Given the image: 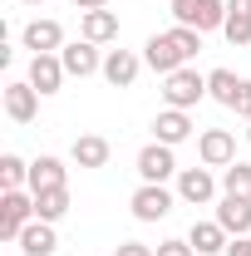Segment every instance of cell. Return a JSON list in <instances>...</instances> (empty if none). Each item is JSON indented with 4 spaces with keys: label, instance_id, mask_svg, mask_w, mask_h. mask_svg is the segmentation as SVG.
Returning a JSON list of instances; mask_svg holds the SVG:
<instances>
[{
    "label": "cell",
    "instance_id": "33",
    "mask_svg": "<svg viewBox=\"0 0 251 256\" xmlns=\"http://www.w3.org/2000/svg\"><path fill=\"white\" fill-rule=\"evenodd\" d=\"M25 5H40V0H25Z\"/></svg>",
    "mask_w": 251,
    "mask_h": 256
},
{
    "label": "cell",
    "instance_id": "16",
    "mask_svg": "<svg viewBox=\"0 0 251 256\" xmlns=\"http://www.w3.org/2000/svg\"><path fill=\"white\" fill-rule=\"evenodd\" d=\"M188 242H192V252L197 256H226V226L212 217V222H192V232H188Z\"/></svg>",
    "mask_w": 251,
    "mask_h": 256
},
{
    "label": "cell",
    "instance_id": "20",
    "mask_svg": "<svg viewBox=\"0 0 251 256\" xmlns=\"http://www.w3.org/2000/svg\"><path fill=\"white\" fill-rule=\"evenodd\" d=\"M79 30H84V40H94V44H108V40H118V15L114 10H84Z\"/></svg>",
    "mask_w": 251,
    "mask_h": 256
},
{
    "label": "cell",
    "instance_id": "32",
    "mask_svg": "<svg viewBox=\"0 0 251 256\" xmlns=\"http://www.w3.org/2000/svg\"><path fill=\"white\" fill-rule=\"evenodd\" d=\"M79 10H108V0H74Z\"/></svg>",
    "mask_w": 251,
    "mask_h": 256
},
{
    "label": "cell",
    "instance_id": "17",
    "mask_svg": "<svg viewBox=\"0 0 251 256\" xmlns=\"http://www.w3.org/2000/svg\"><path fill=\"white\" fill-rule=\"evenodd\" d=\"M15 246H20L25 256H54V252H60L54 222H40V217H34V222L25 226V232H20V242H15Z\"/></svg>",
    "mask_w": 251,
    "mask_h": 256
},
{
    "label": "cell",
    "instance_id": "19",
    "mask_svg": "<svg viewBox=\"0 0 251 256\" xmlns=\"http://www.w3.org/2000/svg\"><path fill=\"white\" fill-rule=\"evenodd\" d=\"M64 178H69V168H64L60 158H50V153L30 162V192H44V188H69Z\"/></svg>",
    "mask_w": 251,
    "mask_h": 256
},
{
    "label": "cell",
    "instance_id": "6",
    "mask_svg": "<svg viewBox=\"0 0 251 256\" xmlns=\"http://www.w3.org/2000/svg\"><path fill=\"white\" fill-rule=\"evenodd\" d=\"M64 60V74L69 79H89V74H104V54H98L94 40H74V44H64L60 50Z\"/></svg>",
    "mask_w": 251,
    "mask_h": 256
},
{
    "label": "cell",
    "instance_id": "34",
    "mask_svg": "<svg viewBox=\"0 0 251 256\" xmlns=\"http://www.w3.org/2000/svg\"><path fill=\"white\" fill-rule=\"evenodd\" d=\"M246 143H251V128H246Z\"/></svg>",
    "mask_w": 251,
    "mask_h": 256
},
{
    "label": "cell",
    "instance_id": "13",
    "mask_svg": "<svg viewBox=\"0 0 251 256\" xmlns=\"http://www.w3.org/2000/svg\"><path fill=\"white\" fill-rule=\"evenodd\" d=\"M217 222L226 226V236H246V232H251V197H232V192H222Z\"/></svg>",
    "mask_w": 251,
    "mask_h": 256
},
{
    "label": "cell",
    "instance_id": "27",
    "mask_svg": "<svg viewBox=\"0 0 251 256\" xmlns=\"http://www.w3.org/2000/svg\"><path fill=\"white\" fill-rule=\"evenodd\" d=\"M114 256H158V252H153V246H143V242H118Z\"/></svg>",
    "mask_w": 251,
    "mask_h": 256
},
{
    "label": "cell",
    "instance_id": "3",
    "mask_svg": "<svg viewBox=\"0 0 251 256\" xmlns=\"http://www.w3.org/2000/svg\"><path fill=\"white\" fill-rule=\"evenodd\" d=\"M162 98H168V108H197L207 98V74H197V69L182 64L178 74L162 79Z\"/></svg>",
    "mask_w": 251,
    "mask_h": 256
},
{
    "label": "cell",
    "instance_id": "8",
    "mask_svg": "<svg viewBox=\"0 0 251 256\" xmlns=\"http://www.w3.org/2000/svg\"><path fill=\"white\" fill-rule=\"evenodd\" d=\"M172 172H182V168H178V158H172V148L153 138V143L138 153V178H143V182H168Z\"/></svg>",
    "mask_w": 251,
    "mask_h": 256
},
{
    "label": "cell",
    "instance_id": "26",
    "mask_svg": "<svg viewBox=\"0 0 251 256\" xmlns=\"http://www.w3.org/2000/svg\"><path fill=\"white\" fill-rule=\"evenodd\" d=\"M172 40H178V50L182 54H202V30H188V25H172Z\"/></svg>",
    "mask_w": 251,
    "mask_h": 256
},
{
    "label": "cell",
    "instance_id": "21",
    "mask_svg": "<svg viewBox=\"0 0 251 256\" xmlns=\"http://www.w3.org/2000/svg\"><path fill=\"white\" fill-rule=\"evenodd\" d=\"M242 84H246V79H236L232 69H212V74H207V98H217L222 108H236Z\"/></svg>",
    "mask_w": 251,
    "mask_h": 256
},
{
    "label": "cell",
    "instance_id": "12",
    "mask_svg": "<svg viewBox=\"0 0 251 256\" xmlns=\"http://www.w3.org/2000/svg\"><path fill=\"white\" fill-rule=\"evenodd\" d=\"M138 69H143V60H138L133 50H108V54H104V79H108L114 89H133Z\"/></svg>",
    "mask_w": 251,
    "mask_h": 256
},
{
    "label": "cell",
    "instance_id": "9",
    "mask_svg": "<svg viewBox=\"0 0 251 256\" xmlns=\"http://www.w3.org/2000/svg\"><path fill=\"white\" fill-rule=\"evenodd\" d=\"M5 114H10L15 124H34V114H40V89H34L30 79H10V84H5Z\"/></svg>",
    "mask_w": 251,
    "mask_h": 256
},
{
    "label": "cell",
    "instance_id": "30",
    "mask_svg": "<svg viewBox=\"0 0 251 256\" xmlns=\"http://www.w3.org/2000/svg\"><path fill=\"white\" fill-rule=\"evenodd\" d=\"M236 114H242V118L251 124V79L242 84V98H236Z\"/></svg>",
    "mask_w": 251,
    "mask_h": 256
},
{
    "label": "cell",
    "instance_id": "1",
    "mask_svg": "<svg viewBox=\"0 0 251 256\" xmlns=\"http://www.w3.org/2000/svg\"><path fill=\"white\" fill-rule=\"evenodd\" d=\"M172 10V25H188V30H222L226 25V0H168Z\"/></svg>",
    "mask_w": 251,
    "mask_h": 256
},
{
    "label": "cell",
    "instance_id": "15",
    "mask_svg": "<svg viewBox=\"0 0 251 256\" xmlns=\"http://www.w3.org/2000/svg\"><path fill=\"white\" fill-rule=\"evenodd\" d=\"M25 50H30V54H60L64 50L60 20H30V25H25Z\"/></svg>",
    "mask_w": 251,
    "mask_h": 256
},
{
    "label": "cell",
    "instance_id": "7",
    "mask_svg": "<svg viewBox=\"0 0 251 256\" xmlns=\"http://www.w3.org/2000/svg\"><path fill=\"white\" fill-rule=\"evenodd\" d=\"M197 158H202V168H232L236 162V138L226 128H207L197 138Z\"/></svg>",
    "mask_w": 251,
    "mask_h": 256
},
{
    "label": "cell",
    "instance_id": "18",
    "mask_svg": "<svg viewBox=\"0 0 251 256\" xmlns=\"http://www.w3.org/2000/svg\"><path fill=\"white\" fill-rule=\"evenodd\" d=\"M108 153H114V148H108V138H98V133H79L74 148H69V158L79 162V168H104Z\"/></svg>",
    "mask_w": 251,
    "mask_h": 256
},
{
    "label": "cell",
    "instance_id": "4",
    "mask_svg": "<svg viewBox=\"0 0 251 256\" xmlns=\"http://www.w3.org/2000/svg\"><path fill=\"white\" fill-rule=\"evenodd\" d=\"M143 64H148L153 74L168 79V74H178V69L188 64V54L178 50V40H172V30H168V34H148V44H143Z\"/></svg>",
    "mask_w": 251,
    "mask_h": 256
},
{
    "label": "cell",
    "instance_id": "28",
    "mask_svg": "<svg viewBox=\"0 0 251 256\" xmlns=\"http://www.w3.org/2000/svg\"><path fill=\"white\" fill-rule=\"evenodd\" d=\"M158 256H192V242H158Z\"/></svg>",
    "mask_w": 251,
    "mask_h": 256
},
{
    "label": "cell",
    "instance_id": "5",
    "mask_svg": "<svg viewBox=\"0 0 251 256\" xmlns=\"http://www.w3.org/2000/svg\"><path fill=\"white\" fill-rule=\"evenodd\" d=\"M128 207H133L138 222H162V217L172 212V192L162 188V182H143V188L128 197Z\"/></svg>",
    "mask_w": 251,
    "mask_h": 256
},
{
    "label": "cell",
    "instance_id": "23",
    "mask_svg": "<svg viewBox=\"0 0 251 256\" xmlns=\"http://www.w3.org/2000/svg\"><path fill=\"white\" fill-rule=\"evenodd\" d=\"M25 182H30V162L20 158V153H5L0 158V188L15 192V188H25Z\"/></svg>",
    "mask_w": 251,
    "mask_h": 256
},
{
    "label": "cell",
    "instance_id": "22",
    "mask_svg": "<svg viewBox=\"0 0 251 256\" xmlns=\"http://www.w3.org/2000/svg\"><path fill=\"white\" fill-rule=\"evenodd\" d=\"M64 212H69V188H44V192H34V217H40V222H60Z\"/></svg>",
    "mask_w": 251,
    "mask_h": 256
},
{
    "label": "cell",
    "instance_id": "11",
    "mask_svg": "<svg viewBox=\"0 0 251 256\" xmlns=\"http://www.w3.org/2000/svg\"><path fill=\"white\" fill-rule=\"evenodd\" d=\"M153 138H158V143H168V148L188 143V138H192V118H188V108H162V114L153 118Z\"/></svg>",
    "mask_w": 251,
    "mask_h": 256
},
{
    "label": "cell",
    "instance_id": "2",
    "mask_svg": "<svg viewBox=\"0 0 251 256\" xmlns=\"http://www.w3.org/2000/svg\"><path fill=\"white\" fill-rule=\"evenodd\" d=\"M34 222V192L15 188V192H0V236L5 242H20V232Z\"/></svg>",
    "mask_w": 251,
    "mask_h": 256
},
{
    "label": "cell",
    "instance_id": "14",
    "mask_svg": "<svg viewBox=\"0 0 251 256\" xmlns=\"http://www.w3.org/2000/svg\"><path fill=\"white\" fill-rule=\"evenodd\" d=\"M64 79H69V74H64V60H60V54H34V60H30V84L40 89V98H44V94H60Z\"/></svg>",
    "mask_w": 251,
    "mask_h": 256
},
{
    "label": "cell",
    "instance_id": "25",
    "mask_svg": "<svg viewBox=\"0 0 251 256\" xmlns=\"http://www.w3.org/2000/svg\"><path fill=\"white\" fill-rule=\"evenodd\" d=\"M222 34H226V44H232V50H236V44H251V15H226Z\"/></svg>",
    "mask_w": 251,
    "mask_h": 256
},
{
    "label": "cell",
    "instance_id": "10",
    "mask_svg": "<svg viewBox=\"0 0 251 256\" xmlns=\"http://www.w3.org/2000/svg\"><path fill=\"white\" fill-rule=\"evenodd\" d=\"M178 197L192 202V207H207V202L217 197V178H212V168H182V172H178Z\"/></svg>",
    "mask_w": 251,
    "mask_h": 256
},
{
    "label": "cell",
    "instance_id": "31",
    "mask_svg": "<svg viewBox=\"0 0 251 256\" xmlns=\"http://www.w3.org/2000/svg\"><path fill=\"white\" fill-rule=\"evenodd\" d=\"M226 15H251V0H226Z\"/></svg>",
    "mask_w": 251,
    "mask_h": 256
},
{
    "label": "cell",
    "instance_id": "29",
    "mask_svg": "<svg viewBox=\"0 0 251 256\" xmlns=\"http://www.w3.org/2000/svg\"><path fill=\"white\" fill-rule=\"evenodd\" d=\"M226 256H251V236H232L226 242Z\"/></svg>",
    "mask_w": 251,
    "mask_h": 256
},
{
    "label": "cell",
    "instance_id": "24",
    "mask_svg": "<svg viewBox=\"0 0 251 256\" xmlns=\"http://www.w3.org/2000/svg\"><path fill=\"white\" fill-rule=\"evenodd\" d=\"M222 192H232V197H251V162H232V168H222Z\"/></svg>",
    "mask_w": 251,
    "mask_h": 256
}]
</instances>
